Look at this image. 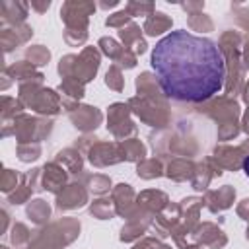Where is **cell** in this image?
Masks as SVG:
<instances>
[{"label": "cell", "instance_id": "6da1fadb", "mask_svg": "<svg viewBox=\"0 0 249 249\" xmlns=\"http://www.w3.org/2000/svg\"><path fill=\"white\" fill-rule=\"evenodd\" d=\"M152 68L161 91L175 101H206L226 84V62L220 49L210 39L183 29L171 31L156 43Z\"/></svg>", "mask_w": 249, "mask_h": 249}, {"label": "cell", "instance_id": "7a4b0ae2", "mask_svg": "<svg viewBox=\"0 0 249 249\" xmlns=\"http://www.w3.org/2000/svg\"><path fill=\"white\" fill-rule=\"evenodd\" d=\"M243 171H245V175L249 177V158L243 160Z\"/></svg>", "mask_w": 249, "mask_h": 249}]
</instances>
